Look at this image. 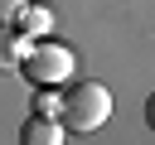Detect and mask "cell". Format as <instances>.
Masks as SVG:
<instances>
[{
  "instance_id": "1",
  "label": "cell",
  "mask_w": 155,
  "mask_h": 145,
  "mask_svg": "<svg viewBox=\"0 0 155 145\" xmlns=\"http://www.w3.org/2000/svg\"><path fill=\"white\" fill-rule=\"evenodd\" d=\"M19 72L29 77V87H68L73 72H78V58L58 39H29V48L19 58Z\"/></svg>"
},
{
  "instance_id": "2",
  "label": "cell",
  "mask_w": 155,
  "mask_h": 145,
  "mask_svg": "<svg viewBox=\"0 0 155 145\" xmlns=\"http://www.w3.org/2000/svg\"><path fill=\"white\" fill-rule=\"evenodd\" d=\"M107 116H111V92L102 82H78V87L58 92V121H63V130L87 135V130H102Z\"/></svg>"
},
{
  "instance_id": "3",
  "label": "cell",
  "mask_w": 155,
  "mask_h": 145,
  "mask_svg": "<svg viewBox=\"0 0 155 145\" xmlns=\"http://www.w3.org/2000/svg\"><path fill=\"white\" fill-rule=\"evenodd\" d=\"M63 135H68L63 121L58 116H39V111L19 126V145H63Z\"/></svg>"
},
{
  "instance_id": "4",
  "label": "cell",
  "mask_w": 155,
  "mask_h": 145,
  "mask_svg": "<svg viewBox=\"0 0 155 145\" xmlns=\"http://www.w3.org/2000/svg\"><path fill=\"white\" fill-rule=\"evenodd\" d=\"M15 29H19L24 39H48V29H53V10H48V5H34V0H29V5L19 10Z\"/></svg>"
},
{
  "instance_id": "5",
  "label": "cell",
  "mask_w": 155,
  "mask_h": 145,
  "mask_svg": "<svg viewBox=\"0 0 155 145\" xmlns=\"http://www.w3.org/2000/svg\"><path fill=\"white\" fill-rule=\"evenodd\" d=\"M24 48H29V39L15 24H0V72H15L19 58H24Z\"/></svg>"
},
{
  "instance_id": "6",
  "label": "cell",
  "mask_w": 155,
  "mask_h": 145,
  "mask_svg": "<svg viewBox=\"0 0 155 145\" xmlns=\"http://www.w3.org/2000/svg\"><path fill=\"white\" fill-rule=\"evenodd\" d=\"M34 111H39V116H58V92H53V87H39V92H34Z\"/></svg>"
},
{
  "instance_id": "7",
  "label": "cell",
  "mask_w": 155,
  "mask_h": 145,
  "mask_svg": "<svg viewBox=\"0 0 155 145\" xmlns=\"http://www.w3.org/2000/svg\"><path fill=\"white\" fill-rule=\"evenodd\" d=\"M24 5H29V0H0V24H15Z\"/></svg>"
},
{
  "instance_id": "8",
  "label": "cell",
  "mask_w": 155,
  "mask_h": 145,
  "mask_svg": "<svg viewBox=\"0 0 155 145\" xmlns=\"http://www.w3.org/2000/svg\"><path fill=\"white\" fill-rule=\"evenodd\" d=\"M145 126L155 130V92H150V102H145Z\"/></svg>"
}]
</instances>
